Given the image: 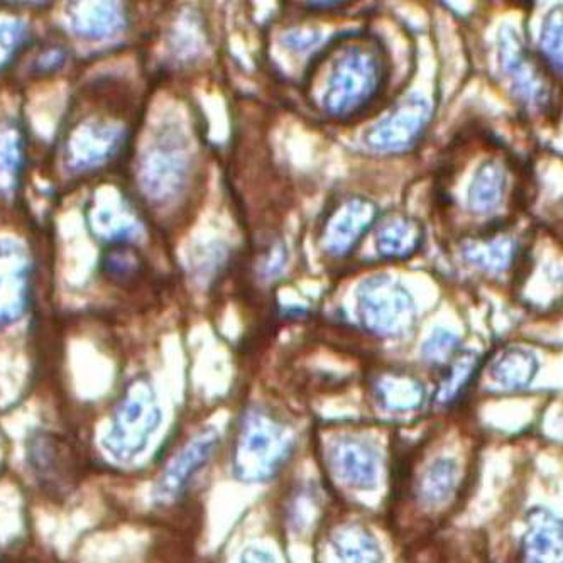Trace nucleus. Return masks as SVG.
<instances>
[{"label":"nucleus","mask_w":563,"mask_h":563,"mask_svg":"<svg viewBox=\"0 0 563 563\" xmlns=\"http://www.w3.org/2000/svg\"><path fill=\"white\" fill-rule=\"evenodd\" d=\"M65 63V55L62 52H53L46 53V55L41 58L40 70L41 71H55L58 70L59 66Z\"/></svg>","instance_id":"obj_8"},{"label":"nucleus","mask_w":563,"mask_h":563,"mask_svg":"<svg viewBox=\"0 0 563 563\" xmlns=\"http://www.w3.org/2000/svg\"><path fill=\"white\" fill-rule=\"evenodd\" d=\"M22 163V144L18 134L5 131L0 134V191L9 190L18 181Z\"/></svg>","instance_id":"obj_6"},{"label":"nucleus","mask_w":563,"mask_h":563,"mask_svg":"<svg viewBox=\"0 0 563 563\" xmlns=\"http://www.w3.org/2000/svg\"><path fill=\"white\" fill-rule=\"evenodd\" d=\"M121 137L122 129L112 125H88L81 132V136L77 137V141L81 140L84 143H71V156H68V159L75 169L102 165L118 150Z\"/></svg>","instance_id":"obj_4"},{"label":"nucleus","mask_w":563,"mask_h":563,"mask_svg":"<svg viewBox=\"0 0 563 563\" xmlns=\"http://www.w3.org/2000/svg\"><path fill=\"white\" fill-rule=\"evenodd\" d=\"M71 22L80 36L92 40L114 36L124 26L122 12L114 4H93L92 9H80Z\"/></svg>","instance_id":"obj_5"},{"label":"nucleus","mask_w":563,"mask_h":563,"mask_svg":"<svg viewBox=\"0 0 563 563\" xmlns=\"http://www.w3.org/2000/svg\"><path fill=\"white\" fill-rule=\"evenodd\" d=\"M27 465L41 489L52 494H65L75 483V464L70 446L56 433L36 430L27 439Z\"/></svg>","instance_id":"obj_3"},{"label":"nucleus","mask_w":563,"mask_h":563,"mask_svg":"<svg viewBox=\"0 0 563 563\" xmlns=\"http://www.w3.org/2000/svg\"><path fill=\"white\" fill-rule=\"evenodd\" d=\"M217 445L219 435L213 428H203L194 439L188 440L157 477L153 490L154 501L165 506L181 498L201 468L209 464Z\"/></svg>","instance_id":"obj_2"},{"label":"nucleus","mask_w":563,"mask_h":563,"mask_svg":"<svg viewBox=\"0 0 563 563\" xmlns=\"http://www.w3.org/2000/svg\"><path fill=\"white\" fill-rule=\"evenodd\" d=\"M162 421V405L150 377H134L110 411L109 428L102 439L103 450L121 464L136 461Z\"/></svg>","instance_id":"obj_1"},{"label":"nucleus","mask_w":563,"mask_h":563,"mask_svg":"<svg viewBox=\"0 0 563 563\" xmlns=\"http://www.w3.org/2000/svg\"><path fill=\"white\" fill-rule=\"evenodd\" d=\"M24 33H26V27L21 22H0V44H4V46L21 43L24 40Z\"/></svg>","instance_id":"obj_7"}]
</instances>
